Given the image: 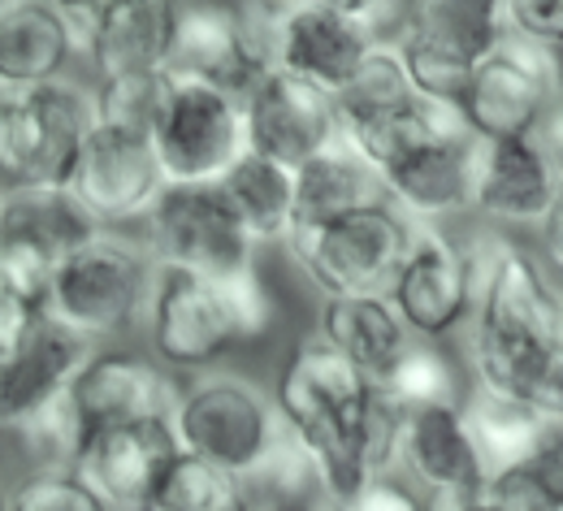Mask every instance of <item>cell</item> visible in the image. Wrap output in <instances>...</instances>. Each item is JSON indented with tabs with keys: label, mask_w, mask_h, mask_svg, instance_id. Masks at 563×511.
Masks as SVG:
<instances>
[{
	"label": "cell",
	"mask_w": 563,
	"mask_h": 511,
	"mask_svg": "<svg viewBox=\"0 0 563 511\" xmlns=\"http://www.w3.org/2000/svg\"><path fill=\"white\" fill-rule=\"evenodd\" d=\"M282 425L308 451L325 503L347 508L355 495L390 477L404 446V408L321 334L303 338L274 386Z\"/></svg>",
	"instance_id": "1"
},
{
	"label": "cell",
	"mask_w": 563,
	"mask_h": 511,
	"mask_svg": "<svg viewBox=\"0 0 563 511\" xmlns=\"http://www.w3.org/2000/svg\"><path fill=\"white\" fill-rule=\"evenodd\" d=\"M477 269V308L468 321L473 386L529 403L547 365L563 347V291L542 256L482 225L464 238Z\"/></svg>",
	"instance_id": "2"
},
{
	"label": "cell",
	"mask_w": 563,
	"mask_h": 511,
	"mask_svg": "<svg viewBox=\"0 0 563 511\" xmlns=\"http://www.w3.org/2000/svg\"><path fill=\"white\" fill-rule=\"evenodd\" d=\"M152 287H156V260L147 243L126 238L118 230H100L57 269L44 316L87 343L118 338L140 316H147Z\"/></svg>",
	"instance_id": "3"
},
{
	"label": "cell",
	"mask_w": 563,
	"mask_h": 511,
	"mask_svg": "<svg viewBox=\"0 0 563 511\" xmlns=\"http://www.w3.org/2000/svg\"><path fill=\"white\" fill-rule=\"evenodd\" d=\"M169 425L178 451L209 459L247 486L261 481L286 434L274 395L234 373H200L191 386H183Z\"/></svg>",
	"instance_id": "4"
},
{
	"label": "cell",
	"mask_w": 563,
	"mask_h": 511,
	"mask_svg": "<svg viewBox=\"0 0 563 511\" xmlns=\"http://www.w3.org/2000/svg\"><path fill=\"white\" fill-rule=\"evenodd\" d=\"M334 100H339L343 144L355 147L382 174L399 165L408 152H417L424 140L464 122L455 104L424 100L395 44H377Z\"/></svg>",
	"instance_id": "5"
},
{
	"label": "cell",
	"mask_w": 563,
	"mask_h": 511,
	"mask_svg": "<svg viewBox=\"0 0 563 511\" xmlns=\"http://www.w3.org/2000/svg\"><path fill=\"white\" fill-rule=\"evenodd\" d=\"M417 238V225L395 204H373L339 221L312 225L290 234V256L303 269V278L321 291L334 295H386L408 247Z\"/></svg>",
	"instance_id": "6"
},
{
	"label": "cell",
	"mask_w": 563,
	"mask_h": 511,
	"mask_svg": "<svg viewBox=\"0 0 563 511\" xmlns=\"http://www.w3.org/2000/svg\"><path fill=\"white\" fill-rule=\"evenodd\" d=\"M563 96V53L507 35L464 82L455 113L477 140H538Z\"/></svg>",
	"instance_id": "7"
},
{
	"label": "cell",
	"mask_w": 563,
	"mask_h": 511,
	"mask_svg": "<svg viewBox=\"0 0 563 511\" xmlns=\"http://www.w3.org/2000/svg\"><path fill=\"white\" fill-rule=\"evenodd\" d=\"M503 40V0H408V22L395 48L424 100L455 104L473 70Z\"/></svg>",
	"instance_id": "8"
},
{
	"label": "cell",
	"mask_w": 563,
	"mask_h": 511,
	"mask_svg": "<svg viewBox=\"0 0 563 511\" xmlns=\"http://www.w3.org/2000/svg\"><path fill=\"white\" fill-rule=\"evenodd\" d=\"M152 147L169 187H212L247 152L243 100L169 70L152 126Z\"/></svg>",
	"instance_id": "9"
},
{
	"label": "cell",
	"mask_w": 563,
	"mask_h": 511,
	"mask_svg": "<svg viewBox=\"0 0 563 511\" xmlns=\"http://www.w3.org/2000/svg\"><path fill=\"white\" fill-rule=\"evenodd\" d=\"M143 243L156 269H178L196 278H239L256 269V243L234 218L221 187H165L156 209L143 221Z\"/></svg>",
	"instance_id": "10"
},
{
	"label": "cell",
	"mask_w": 563,
	"mask_h": 511,
	"mask_svg": "<svg viewBox=\"0 0 563 511\" xmlns=\"http://www.w3.org/2000/svg\"><path fill=\"white\" fill-rule=\"evenodd\" d=\"M143 321H147L152 356L178 373H209L221 365V356H230V347L247 343L225 282L178 269H156V287Z\"/></svg>",
	"instance_id": "11"
},
{
	"label": "cell",
	"mask_w": 563,
	"mask_h": 511,
	"mask_svg": "<svg viewBox=\"0 0 563 511\" xmlns=\"http://www.w3.org/2000/svg\"><path fill=\"white\" fill-rule=\"evenodd\" d=\"M386 295L421 343H438L468 325L477 308V269L464 238H455L446 225H417V238Z\"/></svg>",
	"instance_id": "12"
},
{
	"label": "cell",
	"mask_w": 563,
	"mask_h": 511,
	"mask_svg": "<svg viewBox=\"0 0 563 511\" xmlns=\"http://www.w3.org/2000/svg\"><path fill=\"white\" fill-rule=\"evenodd\" d=\"M252 13L269 35L274 70L295 74L330 96H339L382 44L317 0H252Z\"/></svg>",
	"instance_id": "13"
},
{
	"label": "cell",
	"mask_w": 563,
	"mask_h": 511,
	"mask_svg": "<svg viewBox=\"0 0 563 511\" xmlns=\"http://www.w3.org/2000/svg\"><path fill=\"white\" fill-rule=\"evenodd\" d=\"M169 70L196 82H209L225 96H247L265 74L274 70L269 35L252 4L230 0H191L178 22Z\"/></svg>",
	"instance_id": "14"
},
{
	"label": "cell",
	"mask_w": 563,
	"mask_h": 511,
	"mask_svg": "<svg viewBox=\"0 0 563 511\" xmlns=\"http://www.w3.org/2000/svg\"><path fill=\"white\" fill-rule=\"evenodd\" d=\"M91 131H96L91 96L66 78L13 96V191L18 187L70 191V178Z\"/></svg>",
	"instance_id": "15"
},
{
	"label": "cell",
	"mask_w": 563,
	"mask_h": 511,
	"mask_svg": "<svg viewBox=\"0 0 563 511\" xmlns=\"http://www.w3.org/2000/svg\"><path fill=\"white\" fill-rule=\"evenodd\" d=\"M165 174L147 135L96 126L78 156L70 196L100 230H118L131 221H147L156 200L165 196Z\"/></svg>",
	"instance_id": "16"
},
{
	"label": "cell",
	"mask_w": 563,
	"mask_h": 511,
	"mask_svg": "<svg viewBox=\"0 0 563 511\" xmlns=\"http://www.w3.org/2000/svg\"><path fill=\"white\" fill-rule=\"evenodd\" d=\"M247 152H261L286 169L308 165L343 140L339 100L286 70H269L243 96Z\"/></svg>",
	"instance_id": "17"
},
{
	"label": "cell",
	"mask_w": 563,
	"mask_h": 511,
	"mask_svg": "<svg viewBox=\"0 0 563 511\" xmlns=\"http://www.w3.org/2000/svg\"><path fill=\"white\" fill-rule=\"evenodd\" d=\"M178 386L169 368L156 356L135 352H91L87 365L78 368L70 386V408L82 425V434H100L113 425H135V421H169L178 408Z\"/></svg>",
	"instance_id": "18"
},
{
	"label": "cell",
	"mask_w": 563,
	"mask_h": 511,
	"mask_svg": "<svg viewBox=\"0 0 563 511\" xmlns=\"http://www.w3.org/2000/svg\"><path fill=\"white\" fill-rule=\"evenodd\" d=\"M477 156L482 140L460 122L417 152H408L399 165H390L386 200L412 221V225H442L451 218H473V187H477Z\"/></svg>",
	"instance_id": "19"
},
{
	"label": "cell",
	"mask_w": 563,
	"mask_h": 511,
	"mask_svg": "<svg viewBox=\"0 0 563 511\" xmlns=\"http://www.w3.org/2000/svg\"><path fill=\"white\" fill-rule=\"evenodd\" d=\"M563 196V174L542 140H482L473 218L494 230H542L555 200Z\"/></svg>",
	"instance_id": "20"
},
{
	"label": "cell",
	"mask_w": 563,
	"mask_h": 511,
	"mask_svg": "<svg viewBox=\"0 0 563 511\" xmlns=\"http://www.w3.org/2000/svg\"><path fill=\"white\" fill-rule=\"evenodd\" d=\"M174 455L178 438L169 421H135L91 434L74 459V473L104 499L109 511H147Z\"/></svg>",
	"instance_id": "21"
},
{
	"label": "cell",
	"mask_w": 563,
	"mask_h": 511,
	"mask_svg": "<svg viewBox=\"0 0 563 511\" xmlns=\"http://www.w3.org/2000/svg\"><path fill=\"white\" fill-rule=\"evenodd\" d=\"M399 464L412 473L417 486L433 495V503L482 499L490 486V468H486V459L473 442V430L464 421V403L408 412Z\"/></svg>",
	"instance_id": "22"
},
{
	"label": "cell",
	"mask_w": 563,
	"mask_h": 511,
	"mask_svg": "<svg viewBox=\"0 0 563 511\" xmlns=\"http://www.w3.org/2000/svg\"><path fill=\"white\" fill-rule=\"evenodd\" d=\"M91 343L70 334L66 325L40 316L35 330L0 352V425L22 430L53 403L70 395L78 368L87 365Z\"/></svg>",
	"instance_id": "23"
},
{
	"label": "cell",
	"mask_w": 563,
	"mask_h": 511,
	"mask_svg": "<svg viewBox=\"0 0 563 511\" xmlns=\"http://www.w3.org/2000/svg\"><path fill=\"white\" fill-rule=\"evenodd\" d=\"M183 9V0H100L82 26L96 78L169 70Z\"/></svg>",
	"instance_id": "24"
},
{
	"label": "cell",
	"mask_w": 563,
	"mask_h": 511,
	"mask_svg": "<svg viewBox=\"0 0 563 511\" xmlns=\"http://www.w3.org/2000/svg\"><path fill=\"white\" fill-rule=\"evenodd\" d=\"M82 26L53 0H18L0 18V96H26L62 82Z\"/></svg>",
	"instance_id": "25"
},
{
	"label": "cell",
	"mask_w": 563,
	"mask_h": 511,
	"mask_svg": "<svg viewBox=\"0 0 563 511\" xmlns=\"http://www.w3.org/2000/svg\"><path fill=\"white\" fill-rule=\"evenodd\" d=\"M317 334L339 347L360 373H368L377 386L386 373L404 360V352L417 343L404 316L395 312L390 295H334L317 308Z\"/></svg>",
	"instance_id": "26"
},
{
	"label": "cell",
	"mask_w": 563,
	"mask_h": 511,
	"mask_svg": "<svg viewBox=\"0 0 563 511\" xmlns=\"http://www.w3.org/2000/svg\"><path fill=\"white\" fill-rule=\"evenodd\" d=\"M386 200V178L343 140L295 169V234Z\"/></svg>",
	"instance_id": "27"
},
{
	"label": "cell",
	"mask_w": 563,
	"mask_h": 511,
	"mask_svg": "<svg viewBox=\"0 0 563 511\" xmlns=\"http://www.w3.org/2000/svg\"><path fill=\"white\" fill-rule=\"evenodd\" d=\"M91 234H100V225L82 213L70 191L18 187L0 196V238L26 247L53 269H62Z\"/></svg>",
	"instance_id": "28"
},
{
	"label": "cell",
	"mask_w": 563,
	"mask_h": 511,
	"mask_svg": "<svg viewBox=\"0 0 563 511\" xmlns=\"http://www.w3.org/2000/svg\"><path fill=\"white\" fill-rule=\"evenodd\" d=\"M217 187L256 247L290 243V234H295V169H286L261 152H243Z\"/></svg>",
	"instance_id": "29"
},
{
	"label": "cell",
	"mask_w": 563,
	"mask_h": 511,
	"mask_svg": "<svg viewBox=\"0 0 563 511\" xmlns=\"http://www.w3.org/2000/svg\"><path fill=\"white\" fill-rule=\"evenodd\" d=\"M464 421L473 430V442H477L490 477L503 473V468H516V464L533 459V455H542L563 434V425L542 416L538 408H529L520 399L490 395V390H477V386L464 395Z\"/></svg>",
	"instance_id": "30"
},
{
	"label": "cell",
	"mask_w": 563,
	"mask_h": 511,
	"mask_svg": "<svg viewBox=\"0 0 563 511\" xmlns=\"http://www.w3.org/2000/svg\"><path fill=\"white\" fill-rule=\"evenodd\" d=\"M147 511H256L252 486L221 473L217 464L178 451L156 481V495Z\"/></svg>",
	"instance_id": "31"
},
{
	"label": "cell",
	"mask_w": 563,
	"mask_h": 511,
	"mask_svg": "<svg viewBox=\"0 0 563 511\" xmlns=\"http://www.w3.org/2000/svg\"><path fill=\"white\" fill-rule=\"evenodd\" d=\"M382 390L404 408V412H417V408H446V403H464V381L455 365L433 347V343H412L404 352V360L386 373Z\"/></svg>",
	"instance_id": "32"
},
{
	"label": "cell",
	"mask_w": 563,
	"mask_h": 511,
	"mask_svg": "<svg viewBox=\"0 0 563 511\" xmlns=\"http://www.w3.org/2000/svg\"><path fill=\"white\" fill-rule=\"evenodd\" d=\"M165 87H169V70L96 78V87H91L96 126H113V131H131V135H147L152 140Z\"/></svg>",
	"instance_id": "33"
},
{
	"label": "cell",
	"mask_w": 563,
	"mask_h": 511,
	"mask_svg": "<svg viewBox=\"0 0 563 511\" xmlns=\"http://www.w3.org/2000/svg\"><path fill=\"white\" fill-rule=\"evenodd\" d=\"M486 499L498 511H563V434L542 455L494 473Z\"/></svg>",
	"instance_id": "34"
},
{
	"label": "cell",
	"mask_w": 563,
	"mask_h": 511,
	"mask_svg": "<svg viewBox=\"0 0 563 511\" xmlns=\"http://www.w3.org/2000/svg\"><path fill=\"white\" fill-rule=\"evenodd\" d=\"M9 511H109L104 499L74 473V468H40L31 481L18 486Z\"/></svg>",
	"instance_id": "35"
},
{
	"label": "cell",
	"mask_w": 563,
	"mask_h": 511,
	"mask_svg": "<svg viewBox=\"0 0 563 511\" xmlns=\"http://www.w3.org/2000/svg\"><path fill=\"white\" fill-rule=\"evenodd\" d=\"M503 13H507V35L563 53V0H503Z\"/></svg>",
	"instance_id": "36"
},
{
	"label": "cell",
	"mask_w": 563,
	"mask_h": 511,
	"mask_svg": "<svg viewBox=\"0 0 563 511\" xmlns=\"http://www.w3.org/2000/svg\"><path fill=\"white\" fill-rule=\"evenodd\" d=\"M317 4L343 13L347 22L364 26L382 44H395L399 31H404V22H408V0H317Z\"/></svg>",
	"instance_id": "37"
},
{
	"label": "cell",
	"mask_w": 563,
	"mask_h": 511,
	"mask_svg": "<svg viewBox=\"0 0 563 511\" xmlns=\"http://www.w3.org/2000/svg\"><path fill=\"white\" fill-rule=\"evenodd\" d=\"M44 316V299L18 287L9 274H0V352H9L13 343H22L35 321Z\"/></svg>",
	"instance_id": "38"
},
{
	"label": "cell",
	"mask_w": 563,
	"mask_h": 511,
	"mask_svg": "<svg viewBox=\"0 0 563 511\" xmlns=\"http://www.w3.org/2000/svg\"><path fill=\"white\" fill-rule=\"evenodd\" d=\"M334 508H339V503H334ZM343 511H429V508H424L408 486H399L395 477H377V481H368Z\"/></svg>",
	"instance_id": "39"
},
{
	"label": "cell",
	"mask_w": 563,
	"mask_h": 511,
	"mask_svg": "<svg viewBox=\"0 0 563 511\" xmlns=\"http://www.w3.org/2000/svg\"><path fill=\"white\" fill-rule=\"evenodd\" d=\"M538 256H542L547 274L555 278V287L563 291V196L555 200L551 218L542 221V230H538Z\"/></svg>",
	"instance_id": "40"
},
{
	"label": "cell",
	"mask_w": 563,
	"mask_h": 511,
	"mask_svg": "<svg viewBox=\"0 0 563 511\" xmlns=\"http://www.w3.org/2000/svg\"><path fill=\"white\" fill-rule=\"evenodd\" d=\"M13 191V96H0V196Z\"/></svg>",
	"instance_id": "41"
},
{
	"label": "cell",
	"mask_w": 563,
	"mask_h": 511,
	"mask_svg": "<svg viewBox=\"0 0 563 511\" xmlns=\"http://www.w3.org/2000/svg\"><path fill=\"white\" fill-rule=\"evenodd\" d=\"M538 140L547 144V152L555 156V165H560V174H563V96H560V104L551 109V118H547V126H542Z\"/></svg>",
	"instance_id": "42"
},
{
	"label": "cell",
	"mask_w": 563,
	"mask_h": 511,
	"mask_svg": "<svg viewBox=\"0 0 563 511\" xmlns=\"http://www.w3.org/2000/svg\"><path fill=\"white\" fill-rule=\"evenodd\" d=\"M53 4H57L66 18H74L78 26H87V18L100 9V0H53Z\"/></svg>",
	"instance_id": "43"
},
{
	"label": "cell",
	"mask_w": 563,
	"mask_h": 511,
	"mask_svg": "<svg viewBox=\"0 0 563 511\" xmlns=\"http://www.w3.org/2000/svg\"><path fill=\"white\" fill-rule=\"evenodd\" d=\"M256 511H321V503H312V499H265V503H256Z\"/></svg>",
	"instance_id": "44"
},
{
	"label": "cell",
	"mask_w": 563,
	"mask_h": 511,
	"mask_svg": "<svg viewBox=\"0 0 563 511\" xmlns=\"http://www.w3.org/2000/svg\"><path fill=\"white\" fill-rule=\"evenodd\" d=\"M429 511H498V508L482 495V499H464V503H433Z\"/></svg>",
	"instance_id": "45"
},
{
	"label": "cell",
	"mask_w": 563,
	"mask_h": 511,
	"mask_svg": "<svg viewBox=\"0 0 563 511\" xmlns=\"http://www.w3.org/2000/svg\"><path fill=\"white\" fill-rule=\"evenodd\" d=\"M13 4H18V0H0V18H4V13L13 9Z\"/></svg>",
	"instance_id": "46"
},
{
	"label": "cell",
	"mask_w": 563,
	"mask_h": 511,
	"mask_svg": "<svg viewBox=\"0 0 563 511\" xmlns=\"http://www.w3.org/2000/svg\"><path fill=\"white\" fill-rule=\"evenodd\" d=\"M321 511H343V508H334V503H325V499H321Z\"/></svg>",
	"instance_id": "47"
},
{
	"label": "cell",
	"mask_w": 563,
	"mask_h": 511,
	"mask_svg": "<svg viewBox=\"0 0 563 511\" xmlns=\"http://www.w3.org/2000/svg\"><path fill=\"white\" fill-rule=\"evenodd\" d=\"M0 511H9V503H4V499H0Z\"/></svg>",
	"instance_id": "48"
}]
</instances>
